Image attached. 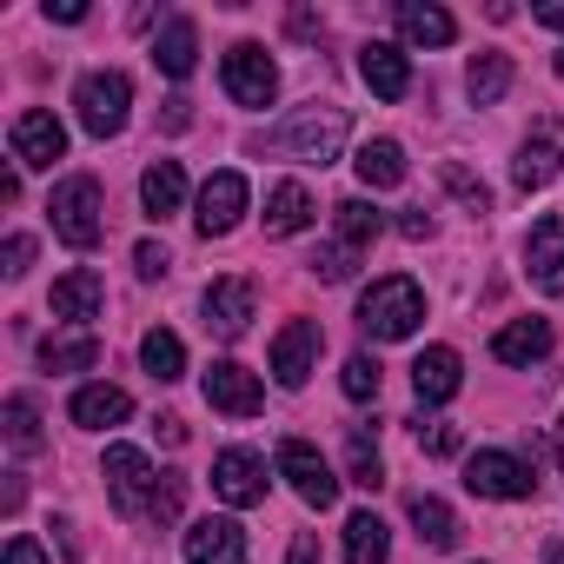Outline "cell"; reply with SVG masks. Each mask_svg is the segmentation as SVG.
I'll list each match as a JSON object with an SVG mask.
<instances>
[{"mask_svg": "<svg viewBox=\"0 0 564 564\" xmlns=\"http://www.w3.org/2000/svg\"><path fill=\"white\" fill-rule=\"evenodd\" d=\"M352 265H359V252H352V246H326V252L313 259V272H319V279H352Z\"/></svg>", "mask_w": 564, "mask_h": 564, "instance_id": "40", "label": "cell"}, {"mask_svg": "<svg viewBox=\"0 0 564 564\" xmlns=\"http://www.w3.org/2000/svg\"><path fill=\"white\" fill-rule=\"evenodd\" d=\"M524 272H531L538 293L564 300V219H557V213H544V219L531 226V239H524Z\"/></svg>", "mask_w": 564, "mask_h": 564, "instance_id": "13", "label": "cell"}, {"mask_svg": "<svg viewBox=\"0 0 564 564\" xmlns=\"http://www.w3.org/2000/svg\"><path fill=\"white\" fill-rule=\"evenodd\" d=\"M186 564H246V531L232 518H199L186 531Z\"/></svg>", "mask_w": 564, "mask_h": 564, "instance_id": "20", "label": "cell"}, {"mask_svg": "<svg viewBox=\"0 0 564 564\" xmlns=\"http://www.w3.org/2000/svg\"><path fill=\"white\" fill-rule=\"evenodd\" d=\"M458 386H465V359H458L452 346H425V352L412 359V392H419V405H445V399H458Z\"/></svg>", "mask_w": 564, "mask_h": 564, "instance_id": "19", "label": "cell"}, {"mask_svg": "<svg viewBox=\"0 0 564 564\" xmlns=\"http://www.w3.org/2000/svg\"><path fill=\"white\" fill-rule=\"evenodd\" d=\"M531 21H538V28H557V34H564V8H531Z\"/></svg>", "mask_w": 564, "mask_h": 564, "instance_id": "49", "label": "cell"}, {"mask_svg": "<svg viewBox=\"0 0 564 564\" xmlns=\"http://www.w3.org/2000/svg\"><path fill=\"white\" fill-rule=\"evenodd\" d=\"M551 352V319H511L498 339H491V359L498 366H538Z\"/></svg>", "mask_w": 564, "mask_h": 564, "instance_id": "23", "label": "cell"}, {"mask_svg": "<svg viewBox=\"0 0 564 564\" xmlns=\"http://www.w3.org/2000/svg\"><path fill=\"white\" fill-rule=\"evenodd\" d=\"M193 127V100H166V133H186Z\"/></svg>", "mask_w": 564, "mask_h": 564, "instance_id": "46", "label": "cell"}, {"mask_svg": "<svg viewBox=\"0 0 564 564\" xmlns=\"http://www.w3.org/2000/svg\"><path fill=\"white\" fill-rule=\"evenodd\" d=\"M392 557V531L379 511H352L346 518V564H386Z\"/></svg>", "mask_w": 564, "mask_h": 564, "instance_id": "28", "label": "cell"}, {"mask_svg": "<svg viewBox=\"0 0 564 564\" xmlns=\"http://www.w3.org/2000/svg\"><path fill=\"white\" fill-rule=\"evenodd\" d=\"M67 153V127L47 113V107H28L21 120H14V160L21 166H54Z\"/></svg>", "mask_w": 564, "mask_h": 564, "instance_id": "17", "label": "cell"}, {"mask_svg": "<svg viewBox=\"0 0 564 564\" xmlns=\"http://www.w3.org/2000/svg\"><path fill=\"white\" fill-rule=\"evenodd\" d=\"M286 28H293V34H300V41H313V34H319V14H306V8H300V14H293V21H286Z\"/></svg>", "mask_w": 564, "mask_h": 564, "instance_id": "48", "label": "cell"}, {"mask_svg": "<svg viewBox=\"0 0 564 564\" xmlns=\"http://www.w3.org/2000/svg\"><path fill=\"white\" fill-rule=\"evenodd\" d=\"M405 518L419 524V538H425L432 551H452V544H458V511H452L445 498H432V491H412V498H405Z\"/></svg>", "mask_w": 564, "mask_h": 564, "instance_id": "26", "label": "cell"}, {"mask_svg": "<svg viewBox=\"0 0 564 564\" xmlns=\"http://www.w3.org/2000/svg\"><path fill=\"white\" fill-rule=\"evenodd\" d=\"M359 80H366L379 100H405V94H412V61H405V47L366 41V47H359Z\"/></svg>", "mask_w": 564, "mask_h": 564, "instance_id": "16", "label": "cell"}, {"mask_svg": "<svg viewBox=\"0 0 564 564\" xmlns=\"http://www.w3.org/2000/svg\"><path fill=\"white\" fill-rule=\"evenodd\" d=\"M313 226V193L300 186V180H279L272 193H265V232L272 239H293V232H306Z\"/></svg>", "mask_w": 564, "mask_h": 564, "instance_id": "21", "label": "cell"}, {"mask_svg": "<svg viewBox=\"0 0 564 564\" xmlns=\"http://www.w3.org/2000/svg\"><path fill=\"white\" fill-rule=\"evenodd\" d=\"M465 485H471L478 498H505V505H518V498L538 491V471H531L524 458H511V452H471V458H465Z\"/></svg>", "mask_w": 564, "mask_h": 564, "instance_id": "6", "label": "cell"}, {"mask_svg": "<svg viewBox=\"0 0 564 564\" xmlns=\"http://www.w3.org/2000/svg\"><path fill=\"white\" fill-rule=\"evenodd\" d=\"M346 478H352V485H366V491H379V485H386V458H379V445H372V432H366V425L346 438Z\"/></svg>", "mask_w": 564, "mask_h": 564, "instance_id": "34", "label": "cell"}, {"mask_svg": "<svg viewBox=\"0 0 564 564\" xmlns=\"http://www.w3.org/2000/svg\"><path fill=\"white\" fill-rule=\"evenodd\" d=\"M127 107H133V80L113 74V67H100V74H87V80L74 87V113H80V127H87L94 140L120 133V127H127Z\"/></svg>", "mask_w": 564, "mask_h": 564, "instance_id": "5", "label": "cell"}, {"mask_svg": "<svg viewBox=\"0 0 564 564\" xmlns=\"http://www.w3.org/2000/svg\"><path fill=\"white\" fill-rule=\"evenodd\" d=\"M226 94H232V107H272V94H279V67L265 61V47L259 41H239L232 54H226Z\"/></svg>", "mask_w": 564, "mask_h": 564, "instance_id": "7", "label": "cell"}, {"mask_svg": "<svg viewBox=\"0 0 564 564\" xmlns=\"http://www.w3.org/2000/svg\"><path fill=\"white\" fill-rule=\"evenodd\" d=\"M28 265H34V239H28V232H14V239H8V279H21Z\"/></svg>", "mask_w": 564, "mask_h": 564, "instance_id": "42", "label": "cell"}, {"mask_svg": "<svg viewBox=\"0 0 564 564\" xmlns=\"http://www.w3.org/2000/svg\"><path fill=\"white\" fill-rule=\"evenodd\" d=\"M419 319H425V293L412 286L405 272H399V279H372L366 300H359V326H366L372 339H412Z\"/></svg>", "mask_w": 564, "mask_h": 564, "instance_id": "1", "label": "cell"}, {"mask_svg": "<svg viewBox=\"0 0 564 564\" xmlns=\"http://www.w3.org/2000/svg\"><path fill=\"white\" fill-rule=\"evenodd\" d=\"M127 412H133V399H127L120 386H80L74 405H67V419H74L80 432H107V425H120Z\"/></svg>", "mask_w": 564, "mask_h": 564, "instance_id": "24", "label": "cell"}, {"mask_svg": "<svg viewBox=\"0 0 564 564\" xmlns=\"http://www.w3.org/2000/svg\"><path fill=\"white\" fill-rule=\"evenodd\" d=\"M352 166H359V180H366L372 193H386V186H405V147H399V140H366Z\"/></svg>", "mask_w": 564, "mask_h": 564, "instance_id": "30", "label": "cell"}, {"mask_svg": "<svg viewBox=\"0 0 564 564\" xmlns=\"http://www.w3.org/2000/svg\"><path fill=\"white\" fill-rule=\"evenodd\" d=\"M279 471H286V485L313 505V511H326L333 498H339V478H333V465L306 445V438H286V445H279Z\"/></svg>", "mask_w": 564, "mask_h": 564, "instance_id": "11", "label": "cell"}, {"mask_svg": "<svg viewBox=\"0 0 564 564\" xmlns=\"http://www.w3.org/2000/svg\"><path fill=\"white\" fill-rule=\"evenodd\" d=\"M511 80H518L511 54H478V61L465 67V94H471L478 107H498V100L511 94Z\"/></svg>", "mask_w": 564, "mask_h": 564, "instance_id": "29", "label": "cell"}, {"mask_svg": "<svg viewBox=\"0 0 564 564\" xmlns=\"http://www.w3.org/2000/svg\"><path fill=\"white\" fill-rule=\"evenodd\" d=\"M346 133H352V120L339 107H300L286 127L272 133V147L293 153V160H306V166H333L339 147H346Z\"/></svg>", "mask_w": 564, "mask_h": 564, "instance_id": "2", "label": "cell"}, {"mask_svg": "<svg viewBox=\"0 0 564 564\" xmlns=\"http://www.w3.org/2000/svg\"><path fill=\"white\" fill-rule=\"evenodd\" d=\"M100 306H107V279L94 265H74L67 279H54V319L87 333V319H100Z\"/></svg>", "mask_w": 564, "mask_h": 564, "instance_id": "15", "label": "cell"}, {"mask_svg": "<svg viewBox=\"0 0 564 564\" xmlns=\"http://www.w3.org/2000/svg\"><path fill=\"white\" fill-rule=\"evenodd\" d=\"M180 199H186V173H180V160H153V166L140 173V206H147L153 219H166V213H180Z\"/></svg>", "mask_w": 564, "mask_h": 564, "instance_id": "27", "label": "cell"}, {"mask_svg": "<svg viewBox=\"0 0 564 564\" xmlns=\"http://www.w3.org/2000/svg\"><path fill=\"white\" fill-rule=\"evenodd\" d=\"M445 186H452V193H458V199H465L471 213H485V206H491V193H485V186H478V180H471L465 166H445Z\"/></svg>", "mask_w": 564, "mask_h": 564, "instance_id": "39", "label": "cell"}, {"mask_svg": "<svg viewBox=\"0 0 564 564\" xmlns=\"http://www.w3.org/2000/svg\"><path fill=\"white\" fill-rule=\"evenodd\" d=\"M319 346H326L319 319H293L286 333L272 339V379L286 386V392H300V386L313 379V366H319Z\"/></svg>", "mask_w": 564, "mask_h": 564, "instance_id": "8", "label": "cell"}, {"mask_svg": "<svg viewBox=\"0 0 564 564\" xmlns=\"http://www.w3.org/2000/svg\"><path fill=\"white\" fill-rule=\"evenodd\" d=\"M399 232H405V239H432V219H425V206L399 213Z\"/></svg>", "mask_w": 564, "mask_h": 564, "instance_id": "44", "label": "cell"}, {"mask_svg": "<svg viewBox=\"0 0 564 564\" xmlns=\"http://www.w3.org/2000/svg\"><path fill=\"white\" fill-rule=\"evenodd\" d=\"M47 21H87V0H47Z\"/></svg>", "mask_w": 564, "mask_h": 564, "instance_id": "43", "label": "cell"}, {"mask_svg": "<svg viewBox=\"0 0 564 564\" xmlns=\"http://www.w3.org/2000/svg\"><path fill=\"white\" fill-rule=\"evenodd\" d=\"M8 445H14L21 458L47 445V438H41V412H34V399H28V392H14V399H8Z\"/></svg>", "mask_w": 564, "mask_h": 564, "instance_id": "35", "label": "cell"}, {"mask_svg": "<svg viewBox=\"0 0 564 564\" xmlns=\"http://www.w3.org/2000/svg\"><path fill=\"white\" fill-rule=\"evenodd\" d=\"M47 213H54V232L74 246V252H87V246H100V232H107V199H100V180L94 173H74V180H61L54 186V199H47Z\"/></svg>", "mask_w": 564, "mask_h": 564, "instance_id": "3", "label": "cell"}, {"mask_svg": "<svg viewBox=\"0 0 564 564\" xmlns=\"http://www.w3.org/2000/svg\"><path fill=\"white\" fill-rule=\"evenodd\" d=\"M140 366H147V379H160V386H173L180 372H186V346L166 333V326H153L147 339H140Z\"/></svg>", "mask_w": 564, "mask_h": 564, "instance_id": "33", "label": "cell"}, {"mask_svg": "<svg viewBox=\"0 0 564 564\" xmlns=\"http://www.w3.org/2000/svg\"><path fill=\"white\" fill-rule=\"evenodd\" d=\"M399 34L412 47H452L458 41V21L445 8H432V0H399Z\"/></svg>", "mask_w": 564, "mask_h": 564, "instance_id": "25", "label": "cell"}, {"mask_svg": "<svg viewBox=\"0 0 564 564\" xmlns=\"http://www.w3.org/2000/svg\"><path fill=\"white\" fill-rule=\"evenodd\" d=\"M557 166H564V127H557V120H538V140H524V147H518L511 180H518L524 193H538V186H551V180H557Z\"/></svg>", "mask_w": 564, "mask_h": 564, "instance_id": "18", "label": "cell"}, {"mask_svg": "<svg viewBox=\"0 0 564 564\" xmlns=\"http://www.w3.org/2000/svg\"><path fill=\"white\" fill-rule=\"evenodd\" d=\"M246 199H252L246 173H232V166H226V173H213V180L199 186V213H193V219H199V232H206V239H226V232L246 219Z\"/></svg>", "mask_w": 564, "mask_h": 564, "instance_id": "9", "label": "cell"}, {"mask_svg": "<svg viewBox=\"0 0 564 564\" xmlns=\"http://www.w3.org/2000/svg\"><path fill=\"white\" fill-rule=\"evenodd\" d=\"M213 491H219L232 511L265 505V458H259V452H246V445L219 452V458H213Z\"/></svg>", "mask_w": 564, "mask_h": 564, "instance_id": "10", "label": "cell"}, {"mask_svg": "<svg viewBox=\"0 0 564 564\" xmlns=\"http://www.w3.org/2000/svg\"><path fill=\"white\" fill-rule=\"evenodd\" d=\"M544 564H564V538H557V544H551V551H544Z\"/></svg>", "mask_w": 564, "mask_h": 564, "instance_id": "50", "label": "cell"}, {"mask_svg": "<svg viewBox=\"0 0 564 564\" xmlns=\"http://www.w3.org/2000/svg\"><path fill=\"white\" fill-rule=\"evenodd\" d=\"M419 445H425L432 458H458L465 438H458V425H425V419H419Z\"/></svg>", "mask_w": 564, "mask_h": 564, "instance_id": "37", "label": "cell"}, {"mask_svg": "<svg viewBox=\"0 0 564 564\" xmlns=\"http://www.w3.org/2000/svg\"><path fill=\"white\" fill-rule=\"evenodd\" d=\"M206 405L226 412V419H252V412L265 405V386H259L239 359H213V366H206Z\"/></svg>", "mask_w": 564, "mask_h": 564, "instance_id": "12", "label": "cell"}, {"mask_svg": "<svg viewBox=\"0 0 564 564\" xmlns=\"http://www.w3.org/2000/svg\"><path fill=\"white\" fill-rule=\"evenodd\" d=\"M557 458H564V425H557Z\"/></svg>", "mask_w": 564, "mask_h": 564, "instance_id": "51", "label": "cell"}, {"mask_svg": "<svg viewBox=\"0 0 564 564\" xmlns=\"http://www.w3.org/2000/svg\"><path fill=\"white\" fill-rule=\"evenodd\" d=\"M557 74H564V54H557Z\"/></svg>", "mask_w": 564, "mask_h": 564, "instance_id": "52", "label": "cell"}, {"mask_svg": "<svg viewBox=\"0 0 564 564\" xmlns=\"http://www.w3.org/2000/svg\"><path fill=\"white\" fill-rule=\"evenodd\" d=\"M160 478H166V471H153L140 445H107V491H113V511H120V518H147V524H153Z\"/></svg>", "mask_w": 564, "mask_h": 564, "instance_id": "4", "label": "cell"}, {"mask_svg": "<svg viewBox=\"0 0 564 564\" xmlns=\"http://www.w3.org/2000/svg\"><path fill=\"white\" fill-rule=\"evenodd\" d=\"M180 498H186V478L166 471V478H160V498H153V524H173V518H180Z\"/></svg>", "mask_w": 564, "mask_h": 564, "instance_id": "38", "label": "cell"}, {"mask_svg": "<svg viewBox=\"0 0 564 564\" xmlns=\"http://www.w3.org/2000/svg\"><path fill=\"white\" fill-rule=\"evenodd\" d=\"M153 67H160L166 80H186V74L199 67V28H193L186 14H173V21H166V34L153 41Z\"/></svg>", "mask_w": 564, "mask_h": 564, "instance_id": "22", "label": "cell"}, {"mask_svg": "<svg viewBox=\"0 0 564 564\" xmlns=\"http://www.w3.org/2000/svg\"><path fill=\"white\" fill-rule=\"evenodd\" d=\"M8 564H47V551H41L34 538H14V544H8Z\"/></svg>", "mask_w": 564, "mask_h": 564, "instance_id": "45", "label": "cell"}, {"mask_svg": "<svg viewBox=\"0 0 564 564\" xmlns=\"http://www.w3.org/2000/svg\"><path fill=\"white\" fill-rule=\"evenodd\" d=\"M286 564H319V544H313V538H293V551H286Z\"/></svg>", "mask_w": 564, "mask_h": 564, "instance_id": "47", "label": "cell"}, {"mask_svg": "<svg viewBox=\"0 0 564 564\" xmlns=\"http://www.w3.org/2000/svg\"><path fill=\"white\" fill-rule=\"evenodd\" d=\"M252 306H259L252 279H213V286H206V300H199V313H206V333H219V339H239V333L252 326Z\"/></svg>", "mask_w": 564, "mask_h": 564, "instance_id": "14", "label": "cell"}, {"mask_svg": "<svg viewBox=\"0 0 564 564\" xmlns=\"http://www.w3.org/2000/svg\"><path fill=\"white\" fill-rule=\"evenodd\" d=\"M41 366L47 372H87V366H100V339L94 333H54V339H41Z\"/></svg>", "mask_w": 564, "mask_h": 564, "instance_id": "31", "label": "cell"}, {"mask_svg": "<svg viewBox=\"0 0 564 564\" xmlns=\"http://www.w3.org/2000/svg\"><path fill=\"white\" fill-rule=\"evenodd\" d=\"M379 379H386V372H379V359H372V352H352L339 386H346V399H379Z\"/></svg>", "mask_w": 564, "mask_h": 564, "instance_id": "36", "label": "cell"}, {"mask_svg": "<svg viewBox=\"0 0 564 564\" xmlns=\"http://www.w3.org/2000/svg\"><path fill=\"white\" fill-rule=\"evenodd\" d=\"M133 265H140V279H160L173 259H166V246H160V239H140V246H133Z\"/></svg>", "mask_w": 564, "mask_h": 564, "instance_id": "41", "label": "cell"}, {"mask_svg": "<svg viewBox=\"0 0 564 564\" xmlns=\"http://www.w3.org/2000/svg\"><path fill=\"white\" fill-rule=\"evenodd\" d=\"M333 226H339V246L366 252V246L386 232V213H379V206H366V199H339V206H333Z\"/></svg>", "mask_w": 564, "mask_h": 564, "instance_id": "32", "label": "cell"}]
</instances>
